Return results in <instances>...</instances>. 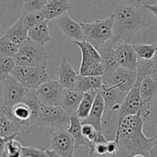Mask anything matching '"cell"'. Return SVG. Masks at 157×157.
<instances>
[{
  "label": "cell",
  "mask_w": 157,
  "mask_h": 157,
  "mask_svg": "<svg viewBox=\"0 0 157 157\" xmlns=\"http://www.w3.org/2000/svg\"><path fill=\"white\" fill-rule=\"evenodd\" d=\"M145 122L139 113L127 115L117 124L114 140L119 145L117 156H151L157 135L147 137L143 131Z\"/></svg>",
  "instance_id": "6da1fadb"
},
{
  "label": "cell",
  "mask_w": 157,
  "mask_h": 157,
  "mask_svg": "<svg viewBox=\"0 0 157 157\" xmlns=\"http://www.w3.org/2000/svg\"><path fill=\"white\" fill-rule=\"evenodd\" d=\"M148 9L121 2L113 10V35L112 41L131 43L135 34L141 29H147Z\"/></svg>",
  "instance_id": "7a4b0ae2"
},
{
  "label": "cell",
  "mask_w": 157,
  "mask_h": 157,
  "mask_svg": "<svg viewBox=\"0 0 157 157\" xmlns=\"http://www.w3.org/2000/svg\"><path fill=\"white\" fill-rule=\"evenodd\" d=\"M157 75L151 61L138 59L137 78L132 88L129 90L127 96L121 105L117 123L121 122L124 117L130 114H137L141 109L140 84L143 79L147 75Z\"/></svg>",
  "instance_id": "3957f363"
},
{
  "label": "cell",
  "mask_w": 157,
  "mask_h": 157,
  "mask_svg": "<svg viewBox=\"0 0 157 157\" xmlns=\"http://www.w3.org/2000/svg\"><path fill=\"white\" fill-rule=\"evenodd\" d=\"M17 65L23 66H47L48 61V55L44 48L28 37L18 46L17 53L14 55Z\"/></svg>",
  "instance_id": "277c9868"
},
{
  "label": "cell",
  "mask_w": 157,
  "mask_h": 157,
  "mask_svg": "<svg viewBox=\"0 0 157 157\" xmlns=\"http://www.w3.org/2000/svg\"><path fill=\"white\" fill-rule=\"evenodd\" d=\"M114 18L112 14L105 19H98L92 22H81L84 40L98 48L112 39L113 35Z\"/></svg>",
  "instance_id": "5b68a950"
},
{
  "label": "cell",
  "mask_w": 157,
  "mask_h": 157,
  "mask_svg": "<svg viewBox=\"0 0 157 157\" xmlns=\"http://www.w3.org/2000/svg\"><path fill=\"white\" fill-rule=\"evenodd\" d=\"M71 115L61 105L51 106L42 104L40 113L35 121L38 127L50 129H67L70 125Z\"/></svg>",
  "instance_id": "8992f818"
},
{
  "label": "cell",
  "mask_w": 157,
  "mask_h": 157,
  "mask_svg": "<svg viewBox=\"0 0 157 157\" xmlns=\"http://www.w3.org/2000/svg\"><path fill=\"white\" fill-rule=\"evenodd\" d=\"M46 67L44 65H16L11 75L25 87L37 89L42 83L50 80Z\"/></svg>",
  "instance_id": "52a82bcc"
},
{
  "label": "cell",
  "mask_w": 157,
  "mask_h": 157,
  "mask_svg": "<svg viewBox=\"0 0 157 157\" xmlns=\"http://www.w3.org/2000/svg\"><path fill=\"white\" fill-rule=\"evenodd\" d=\"M2 105L0 110L9 116L11 109L18 103L21 102L30 89L25 87L12 75H9L4 81Z\"/></svg>",
  "instance_id": "ba28073f"
},
{
  "label": "cell",
  "mask_w": 157,
  "mask_h": 157,
  "mask_svg": "<svg viewBox=\"0 0 157 157\" xmlns=\"http://www.w3.org/2000/svg\"><path fill=\"white\" fill-rule=\"evenodd\" d=\"M51 146L58 156L71 157L77 152L73 136L67 129L56 128L52 130Z\"/></svg>",
  "instance_id": "9c48e42d"
},
{
  "label": "cell",
  "mask_w": 157,
  "mask_h": 157,
  "mask_svg": "<svg viewBox=\"0 0 157 157\" xmlns=\"http://www.w3.org/2000/svg\"><path fill=\"white\" fill-rule=\"evenodd\" d=\"M137 78V71H133L119 66L111 75L103 78V84L117 87L122 91L128 93Z\"/></svg>",
  "instance_id": "30bf717a"
},
{
  "label": "cell",
  "mask_w": 157,
  "mask_h": 157,
  "mask_svg": "<svg viewBox=\"0 0 157 157\" xmlns=\"http://www.w3.org/2000/svg\"><path fill=\"white\" fill-rule=\"evenodd\" d=\"M64 87L58 81L48 80L42 83L36 89L41 104L44 105L56 106L61 104Z\"/></svg>",
  "instance_id": "8fae6325"
},
{
  "label": "cell",
  "mask_w": 157,
  "mask_h": 157,
  "mask_svg": "<svg viewBox=\"0 0 157 157\" xmlns=\"http://www.w3.org/2000/svg\"><path fill=\"white\" fill-rule=\"evenodd\" d=\"M99 92L104 101V105H105L104 113H109L107 120L104 121V125H107V122L110 119L113 113L117 110H120L121 104L127 96V93L122 91L117 87L107 86L104 84L101 88L100 89Z\"/></svg>",
  "instance_id": "7c38bea8"
},
{
  "label": "cell",
  "mask_w": 157,
  "mask_h": 157,
  "mask_svg": "<svg viewBox=\"0 0 157 157\" xmlns=\"http://www.w3.org/2000/svg\"><path fill=\"white\" fill-rule=\"evenodd\" d=\"M157 95V81L147 75L143 79L140 84L141 109L140 113L146 121L148 120L150 113V107Z\"/></svg>",
  "instance_id": "4fadbf2b"
},
{
  "label": "cell",
  "mask_w": 157,
  "mask_h": 157,
  "mask_svg": "<svg viewBox=\"0 0 157 157\" xmlns=\"http://www.w3.org/2000/svg\"><path fill=\"white\" fill-rule=\"evenodd\" d=\"M8 117L21 128L23 127H29L31 124H35L38 113L27 103L21 101L12 107Z\"/></svg>",
  "instance_id": "5bb4252c"
},
{
  "label": "cell",
  "mask_w": 157,
  "mask_h": 157,
  "mask_svg": "<svg viewBox=\"0 0 157 157\" xmlns=\"http://www.w3.org/2000/svg\"><path fill=\"white\" fill-rule=\"evenodd\" d=\"M117 58L119 66L133 71H137L138 56L133 48V44L130 43H117L116 47Z\"/></svg>",
  "instance_id": "9a60e30c"
},
{
  "label": "cell",
  "mask_w": 157,
  "mask_h": 157,
  "mask_svg": "<svg viewBox=\"0 0 157 157\" xmlns=\"http://www.w3.org/2000/svg\"><path fill=\"white\" fill-rule=\"evenodd\" d=\"M55 20L64 35L75 41H84V35L81 22L78 23L72 19L67 12L63 13Z\"/></svg>",
  "instance_id": "2e32d148"
},
{
  "label": "cell",
  "mask_w": 157,
  "mask_h": 157,
  "mask_svg": "<svg viewBox=\"0 0 157 157\" xmlns=\"http://www.w3.org/2000/svg\"><path fill=\"white\" fill-rule=\"evenodd\" d=\"M104 112H105V105H104V99L100 92H98L88 117L85 119L81 120V124H89L93 126L98 131L103 132L102 120Z\"/></svg>",
  "instance_id": "e0dca14e"
},
{
  "label": "cell",
  "mask_w": 157,
  "mask_h": 157,
  "mask_svg": "<svg viewBox=\"0 0 157 157\" xmlns=\"http://www.w3.org/2000/svg\"><path fill=\"white\" fill-rule=\"evenodd\" d=\"M97 49L101 54V63L104 67V74L103 78H106L111 75L119 67L115 48L106 42L105 44L97 48Z\"/></svg>",
  "instance_id": "ac0fdd59"
},
{
  "label": "cell",
  "mask_w": 157,
  "mask_h": 157,
  "mask_svg": "<svg viewBox=\"0 0 157 157\" xmlns=\"http://www.w3.org/2000/svg\"><path fill=\"white\" fill-rule=\"evenodd\" d=\"M58 75L59 77L58 81L64 88L75 89L78 81V75L65 58L61 59Z\"/></svg>",
  "instance_id": "d6986e66"
},
{
  "label": "cell",
  "mask_w": 157,
  "mask_h": 157,
  "mask_svg": "<svg viewBox=\"0 0 157 157\" xmlns=\"http://www.w3.org/2000/svg\"><path fill=\"white\" fill-rule=\"evenodd\" d=\"M83 96L84 93L76 89L64 88L60 105L69 115L76 113Z\"/></svg>",
  "instance_id": "ffe728a7"
},
{
  "label": "cell",
  "mask_w": 157,
  "mask_h": 157,
  "mask_svg": "<svg viewBox=\"0 0 157 157\" xmlns=\"http://www.w3.org/2000/svg\"><path fill=\"white\" fill-rule=\"evenodd\" d=\"M71 8L72 6L68 0H48L42 11L46 19L52 20L67 12Z\"/></svg>",
  "instance_id": "44dd1931"
},
{
  "label": "cell",
  "mask_w": 157,
  "mask_h": 157,
  "mask_svg": "<svg viewBox=\"0 0 157 157\" xmlns=\"http://www.w3.org/2000/svg\"><path fill=\"white\" fill-rule=\"evenodd\" d=\"M48 23V20L44 19L31 28L28 31V37L41 46H44L48 41H54V39L50 35Z\"/></svg>",
  "instance_id": "7402d4cb"
},
{
  "label": "cell",
  "mask_w": 157,
  "mask_h": 157,
  "mask_svg": "<svg viewBox=\"0 0 157 157\" xmlns=\"http://www.w3.org/2000/svg\"><path fill=\"white\" fill-rule=\"evenodd\" d=\"M67 130L70 133V134L73 136L74 140H75V147H76L77 151L81 146H85V147H89L88 143L87 142L82 133L81 120L78 117L76 113L71 115L70 125L67 128Z\"/></svg>",
  "instance_id": "603a6c76"
},
{
  "label": "cell",
  "mask_w": 157,
  "mask_h": 157,
  "mask_svg": "<svg viewBox=\"0 0 157 157\" xmlns=\"http://www.w3.org/2000/svg\"><path fill=\"white\" fill-rule=\"evenodd\" d=\"M102 85V76H84L79 75L75 89L84 93L92 90H100Z\"/></svg>",
  "instance_id": "cb8c5ba5"
},
{
  "label": "cell",
  "mask_w": 157,
  "mask_h": 157,
  "mask_svg": "<svg viewBox=\"0 0 157 157\" xmlns=\"http://www.w3.org/2000/svg\"><path fill=\"white\" fill-rule=\"evenodd\" d=\"M28 31L29 30L24 25L21 18H19L15 24L6 29L4 35L15 44H20L28 38Z\"/></svg>",
  "instance_id": "d4e9b609"
},
{
  "label": "cell",
  "mask_w": 157,
  "mask_h": 157,
  "mask_svg": "<svg viewBox=\"0 0 157 157\" xmlns=\"http://www.w3.org/2000/svg\"><path fill=\"white\" fill-rule=\"evenodd\" d=\"M98 92L99 90H92L84 93V96L76 112V114L81 120H84L88 117Z\"/></svg>",
  "instance_id": "484cf974"
},
{
  "label": "cell",
  "mask_w": 157,
  "mask_h": 157,
  "mask_svg": "<svg viewBox=\"0 0 157 157\" xmlns=\"http://www.w3.org/2000/svg\"><path fill=\"white\" fill-rule=\"evenodd\" d=\"M20 131L21 128L0 110V136L3 137L18 136Z\"/></svg>",
  "instance_id": "4316f807"
},
{
  "label": "cell",
  "mask_w": 157,
  "mask_h": 157,
  "mask_svg": "<svg viewBox=\"0 0 157 157\" xmlns=\"http://www.w3.org/2000/svg\"><path fill=\"white\" fill-rule=\"evenodd\" d=\"M82 133L88 143L89 147L98 143H106L108 141L105 138L103 132L98 131L89 124H82Z\"/></svg>",
  "instance_id": "83f0119b"
},
{
  "label": "cell",
  "mask_w": 157,
  "mask_h": 157,
  "mask_svg": "<svg viewBox=\"0 0 157 157\" xmlns=\"http://www.w3.org/2000/svg\"><path fill=\"white\" fill-rule=\"evenodd\" d=\"M133 48L137 55L138 58L151 61L157 51V46L154 44H133Z\"/></svg>",
  "instance_id": "f1b7e54d"
},
{
  "label": "cell",
  "mask_w": 157,
  "mask_h": 157,
  "mask_svg": "<svg viewBox=\"0 0 157 157\" xmlns=\"http://www.w3.org/2000/svg\"><path fill=\"white\" fill-rule=\"evenodd\" d=\"M20 18H21L23 24H24V25L25 26V28L28 30L30 29L31 28L34 27L35 25H36L37 24H38L41 21H42L43 20L46 19L42 10L21 13Z\"/></svg>",
  "instance_id": "f546056e"
},
{
  "label": "cell",
  "mask_w": 157,
  "mask_h": 157,
  "mask_svg": "<svg viewBox=\"0 0 157 157\" xmlns=\"http://www.w3.org/2000/svg\"><path fill=\"white\" fill-rule=\"evenodd\" d=\"M19 44L9 39V38L3 35L0 37V55L6 57H13L17 53Z\"/></svg>",
  "instance_id": "4dcf8cb0"
},
{
  "label": "cell",
  "mask_w": 157,
  "mask_h": 157,
  "mask_svg": "<svg viewBox=\"0 0 157 157\" xmlns=\"http://www.w3.org/2000/svg\"><path fill=\"white\" fill-rule=\"evenodd\" d=\"M16 65V63L12 57L0 55V81L4 82Z\"/></svg>",
  "instance_id": "1f68e13d"
},
{
  "label": "cell",
  "mask_w": 157,
  "mask_h": 157,
  "mask_svg": "<svg viewBox=\"0 0 157 157\" xmlns=\"http://www.w3.org/2000/svg\"><path fill=\"white\" fill-rule=\"evenodd\" d=\"M104 67L101 62H94L85 66H80L79 75L84 76H102Z\"/></svg>",
  "instance_id": "d6a6232c"
},
{
  "label": "cell",
  "mask_w": 157,
  "mask_h": 157,
  "mask_svg": "<svg viewBox=\"0 0 157 157\" xmlns=\"http://www.w3.org/2000/svg\"><path fill=\"white\" fill-rule=\"evenodd\" d=\"M17 136H12L7 138L6 147V156H21L22 145L15 140Z\"/></svg>",
  "instance_id": "836d02e7"
},
{
  "label": "cell",
  "mask_w": 157,
  "mask_h": 157,
  "mask_svg": "<svg viewBox=\"0 0 157 157\" xmlns=\"http://www.w3.org/2000/svg\"><path fill=\"white\" fill-rule=\"evenodd\" d=\"M48 0H24L22 13L42 10Z\"/></svg>",
  "instance_id": "e575fe53"
},
{
  "label": "cell",
  "mask_w": 157,
  "mask_h": 157,
  "mask_svg": "<svg viewBox=\"0 0 157 157\" xmlns=\"http://www.w3.org/2000/svg\"><path fill=\"white\" fill-rule=\"evenodd\" d=\"M88 155L90 156H108V152H107V142L106 143H98V144H93L89 147Z\"/></svg>",
  "instance_id": "d590c367"
},
{
  "label": "cell",
  "mask_w": 157,
  "mask_h": 157,
  "mask_svg": "<svg viewBox=\"0 0 157 157\" xmlns=\"http://www.w3.org/2000/svg\"><path fill=\"white\" fill-rule=\"evenodd\" d=\"M21 156H44L47 157L48 153L46 150L44 149H38L32 147H21Z\"/></svg>",
  "instance_id": "8d00e7d4"
},
{
  "label": "cell",
  "mask_w": 157,
  "mask_h": 157,
  "mask_svg": "<svg viewBox=\"0 0 157 157\" xmlns=\"http://www.w3.org/2000/svg\"><path fill=\"white\" fill-rule=\"evenodd\" d=\"M108 156H117L119 152V145L116 140L107 141V142Z\"/></svg>",
  "instance_id": "74e56055"
},
{
  "label": "cell",
  "mask_w": 157,
  "mask_h": 157,
  "mask_svg": "<svg viewBox=\"0 0 157 157\" xmlns=\"http://www.w3.org/2000/svg\"><path fill=\"white\" fill-rule=\"evenodd\" d=\"M137 2H140L141 4H142L140 6H141L142 8H144V9H148L149 11H151V12L156 15V17L157 18V3H155V4L153 5H150L146 3L145 2H144L143 0H137Z\"/></svg>",
  "instance_id": "f35d334b"
},
{
  "label": "cell",
  "mask_w": 157,
  "mask_h": 157,
  "mask_svg": "<svg viewBox=\"0 0 157 157\" xmlns=\"http://www.w3.org/2000/svg\"><path fill=\"white\" fill-rule=\"evenodd\" d=\"M7 143V138L0 136V157L6 156V147Z\"/></svg>",
  "instance_id": "ab89813d"
},
{
  "label": "cell",
  "mask_w": 157,
  "mask_h": 157,
  "mask_svg": "<svg viewBox=\"0 0 157 157\" xmlns=\"http://www.w3.org/2000/svg\"><path fill=\"white\" fill-rule=\"evenodd\" d=\"M151 61H152V64H153V67H154L155 70H156V71L157 73V51H156V54H155L154 57H153V58L151 60Z\"/></svg>",
  "instance_id": "60d3db41"
},
{
  "label": "cell",
  "mask_w": 157,
  "mask_h": 157,
  "mask_svg": "<svg viewBox=\"0 0 157 157\" xmlns=\"http://www.w3.org/2000/svg\"><path fill=\"white\" fill-rule=\"evenodd\" d=\"M151 156H157V144H156L155 147L151 151Z\"/></svg>",
  "instance_id": "b9f144b4"
},
{
  "label": "cell",
  "mask_w": 157,
  "mask_h": 157,
  "mask_svg": "<svg viewBox=\"0 0 157 157\" xmlns=\"http://www.w3.org/2000/svg\"><path fill=\"white\" fill-rule=\"evenodd\" d=\"M157 135V134H156ZM156 144H157V140H156Z\"/></svg>",
  "instance_id": "7bdbcfd3"
}]
</instances>
